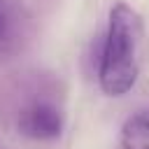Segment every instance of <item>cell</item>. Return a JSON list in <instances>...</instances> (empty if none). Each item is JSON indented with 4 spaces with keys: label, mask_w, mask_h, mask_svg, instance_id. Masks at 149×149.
<instances>
[{
    "label": "cell",
    "mask_w": 149,
    "mask_h": 149,
    "mask_svg": "<svg viewBox=\"0 0 149 149\" xmlns=\"http://www.w3.org/2000/svg\"><path fill=\"white\" fill-rule=\"evenodd\" d=\"M121 149H149V112H137L121 128Z\"/></svg>",
    "instance_id": "cell-3"
},
{
    "label": "cell",
    "mask_w": 149,
    "mask_h": 149,
    "mask_svg": "<svg viewBox=\"0 0 149 149\" xmlns=\"http://www.w3.org/2000/svg\"><path fill=\"white\" fill-rule=\"evenodd\" d=\"M142 37L144 28L140 14L130 5L116 2L109 9V23L98 68L102 93L119 98L135 86L142 63Z\"/></svg>",
    "instance_id": "cell-1"
},
{
    "label": "cell",
    "mask_w": 149,
    "mask_h": 149,
    "mask_svg": "<svg viewBox=\"0 0 149 149\" xmlns=\"http://www.w3.org/2000/svg\"><path fill=\"white\" fill-rule=\"evenodd\" d=\"M19 35V12L12 0H0V54L7 51Z\"/></svg>",
    "instance_id": "cell-4"
},
{
    "label": "cell",
    "mask_w": 149,
    "mask_h": 149,
    "mask_svg": "<svg viewBox=\"0 0 149 149\" xmlns=\"http://www.w3.org/2000/svg\"><path fill=\"white\" fill-rule=\"evenodd\" d=\"M16 130L30 140H56L63 130V112L51 100H30L16 114Z\"/></svg>",
    "instance_id": "cell-2"
}]
</instances>
